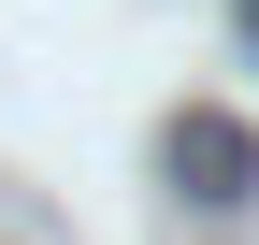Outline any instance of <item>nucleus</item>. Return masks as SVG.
<instances>
[{"label": "nucleus", "mask_w": 259, "mask_h": 245, "mask_svg": "<svg viewBox=\"0 0 259 245\" xmlns=\"http://www.w3.org/2000/svg\"><path fill=\"white\" fill-rule=\"evenodd\" d=\"M173 173H187V188H202V202H259V130H245V115H173Z\"/></svg>", "instance_id": "f257e3e1"}, {"label": "nucleus", "mask_w": 259, "mask_h": 245, "mask_svg": "<svg viewBox=\"0 0 259 245\" xmlns=\"http://www.w3.org/2000/svg\"><path fill=\"white\" fill-rule=\"evenodd\" d=\"M245 44H259V0H245Z\"/></svg>", "instance_id": "f03ea898"}]
</instances>
